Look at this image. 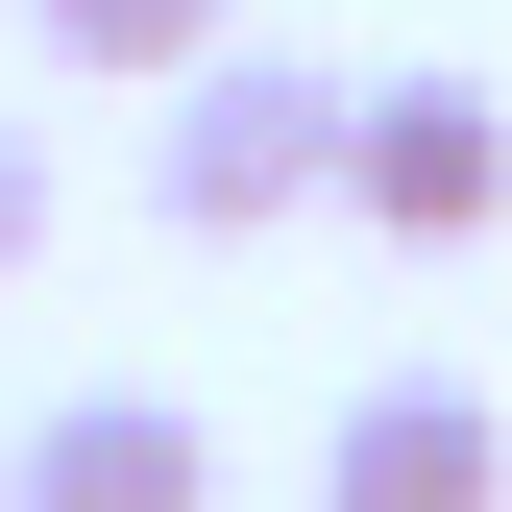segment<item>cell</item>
<instances>
[{
	"label": "cell",
	"instance_id": "obj_1",
	"mask_svg": "<svg viewBox=\"0 0 512 512\" xmlns=\"http://www.w3.org/2000/svg\"><path fill=\"white\" fill-rule=\"evenodd\" d=\"M342 98L366 74H317V49H196L171 74V122H147V196H171V244H269V220H317L342 196Z\"/></svg>",
	"mask_w": 512,
	"mask_h": 512
},
{
	"label": "cell",
	"instance_id": "obj_2",
	"mask_svg": "<svg viewBox=\"0 0 512 512\" xmlns=\"http://www.w3.org/2000/svg\"><path fill=\"white\" fill-rule=\"evenodd\" d=\"M342 220L366 244H488L512 220V98L488 74H366L342 98Z\"/></svg>",
	"mask_w": 512,
	"mask_h": 512
},
{
	"label": "cell",
	"instance_id": "obj_3",
	"mask_svg": "<svg viewBox=\"0 0 512 512\" xmlns=\"http://www.w3.org/2000/svg\"><path fill=\"white\" fill-rule=\"evenodd\" d=\"M0 512H220V439L171 391H49L0 439Z\"/></svg>",
	"mask_w": 512,
	"mask_h": 512
},
{
	"label": "cell",
	"instance_id": "obj_4",
	"mask_svg": "<svg viewBox=\"0 0 512 512\" xmlns=\"http://www.w3.org/2000/svg\"><path fill=\"white\" fill-rule=\"evenodd\" d=\"M317 512H512V415L439 391V366H391V391H342V439H317Z\"/></svg>",
	"mask_w": 512,
	"mask_h": 512
},
{
	"label": "cell",
	"instance_id": "obj_5",
	"mask_svg": "<svg viewBox=\"0 0 512 512\" xmlns=\"http://www.w3.org/2000/svg\"><path fill=\"white\" fill-rule=\"evenodd\" d=\"M25 25H49V74H196V49H220V0H25Z\"/></svg>",
	"mask_w": 512,
	"mask_h": 512
},
{
	"label": "cell",
	"instance_id": "obj_6",
	"mask_svg": "<svg viewBox=\"0 0 512 512\" xmlns=\"http://www.w3.org/2000/svg\"><path fill=\"white\" fill-rule=\"evenodd\" d=\"M0 269H49V147L0 122Z\"/></svg>",
	"mask_w": 512,
	"mask_h": 512
}]
</instances>
